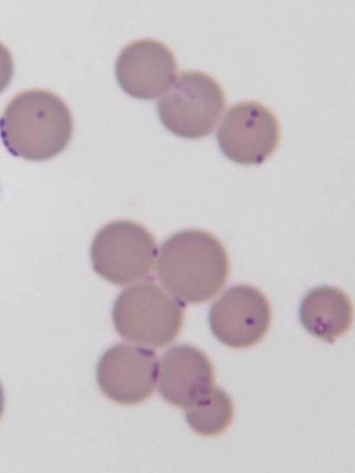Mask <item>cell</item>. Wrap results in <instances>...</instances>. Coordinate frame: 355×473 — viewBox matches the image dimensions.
I'll return each mask as SVG.
<instances>
[{
  "label": "cell",
  "mask_w": 355,
  "mask_h": 473,
  "mask_svg": "<svg viewBox=\"0 0 355 473\" xmlns=\"http://www.w3.org/2000/svg\"><path fill=\"white\" fill-rule=\"evenodd\" d=\"M161 283L182 302L199 304L212 298L230 275L223 243L201 230L178 232L162 243L157 263Z\"/></svg>",
  "instance_id": "1"
},
{
  "label": "cell",
  "mask_w": 355,
  "mask_h": 473,
  "mask_svg": "<svg viewBox=\"0 0 355 473\" xmlns=\"http://www.w3.org/2000/svg\"><path fill=\"white\" fill-rule=\"evenodd\" d=\"M71 111L55 94L24 91L8 103L0 117V137L12 155L44 161L60 154L73 133Z\"/></svg>",
  "instance_id": "2"
},
{
  "label": "cell",
  "mask_w": 355,
  "mask_h": 473,
  "mask_svg": "<svg viewBox=\"0 0 355 473\" xmlns=\"http://www.w3.org/2000/svg\"><path fill=\"white\" fill-rule=\"evenodd\" d=\"M184 318L178 300L153 282L123 290L112 309V320L124 339L151 347L171 343L179 334Z\"/></svg>",
  "instance_id": "3"
},
{
  "label": "cell",
  "mask_w": 355,
  "mask_h": 473,
  "mask_svg": "<svg viewBox=\"0 0 355 473\" xmlns=\"http://www.w3.org/2000/svg\"><path fill=\"white\" fill-rule=\"evenodd\" d=\"M169 89L157 102V114L163 126L184 139H196L209 135L226 103L218 82L206 73L186 71Z\"/></svg>",
  "instance_id": "4"
},
{
  "label": "cell",
  "mask_w": 355,
  "mask_h": 473,
  "mask_svg": "<svg viewBox=\"0 0 355 473\" xmlns=\"http://www.w3.org/2000/svg\"><path fill=\"white\" fill-rule=\"evenodd\" d=\"M157 253L152 234L143 225L128 220L114 221L101 227L90 248L94 271L118 285L147 276Z\"/></svg>",
  "instance_id": "5"
},
{
  "label": "cell",
  "mask_w": 355,
  "mask_h": 473,
  "mask_svg": "<svg viewBox=\"0 0 355 473\" xmlns=\"http://www.w3.org/2000/svg\"><path fill=\"white\" fill-rule=\"evenodd\" d=\"M216 138L221 152L231 161L260 164L277 148L280 127L268 108L256 101H244L227 112Z\"/></svg>",
  "instance_id": "6"
},
{
  "label": "cell",
  "mask_w": 355,
  "mask_h": 473,
  "mask_svg": "<svg viewBox=\"0 0 355 473\" xmlns=\"http://www.w3.org/2000/svg\"><path fill=\"white\" fill-rule=\"evenodd\" d=\"M271 322L270 303L262 291L248 284L234 285L211 305L209 324L215 337L235 349L255 345Z\"/></svg>",
  "instance_id": "7"
},
{
  "label": "cell",
  "mask_w": 355,
  "mask_h": 473,
  "mask_svg": "<svg viewBox=\"0 0 355 473\" xmlns=\"http://www.w3.org/2000/svg\"><path fill=\"white\" fill-rule=\"evenodd\" d=\"M158 361L152 350L127 343L107 349L97 365L96 379L102 393L120 404L146 400L156 384Z\"/></svg>",
  "instance_id": "8"
},
{
  "label": "cell",
  "mask_w": 355,
  "mask_h": 473,
  "mask_svg": "<svg viewBox=\"0 0 355 473\" xmlns=\"http://www.w3.org/2000/svg\"><path fill=\"white\" fill-rule=\"evenodd\" d=\"M177 71L175 57L163 42L150 38L127 44L115 64L117 82L127 94L151 100L171 88Z\"/></svg>",
  "instance_id": "9"
},
{
  "label": "cell",
  "mask_w": 355,
  "mask_h": 473,
  "mask_svg": "<svg viewBox=\"0 0 355 473\" xmlns=\"http://www.w3.org/2000/svg\"><path fill=\"white\" fill-rule=\"evenodd\" d=\"M214 370L207 356L185 344L168 349L159 362L158 390L168 403L186 409L212 386Z\"/></svg>",
  "instance_id": "10"
},
{
  "label": "cell",
  "mask_w": 355,
  "mask_h": 473,
  "mask_svg": "<svg viewBox=\"0 0 355 473\" xmlns=\"http://www.w3.org/2000/svg\"><path fill=\"white\" fill-rule=\"evenodd\" d=\"M353 308L347 294L331 286L309 291L302 299L299 318L313 336L329 343L345 334L352 322Z\"/></svg>",
  "instance_id": "11"
},
{
  "label": "cell",
  "mask_w": 355,
  "mask_h": 473,
  "mask_svg": "<svg viewBox=\"0 0 355 473\" xmlns=\"http://www.w3.org/2000/svg\"><path fill=\"white\" fill-rule=\"evenodd\" d=\"M189 427L196 433L211 437L220 434L230 425L233 404L229 395L212 386L194 404L184 409Z\"/></svg>",
  "instance_id": "12"
},
{
  "label": "cell",
  "mask_w": 355,
  "mask_h": 473,
  "mask_svg": "<svg viewBox=\"0 0 355 473\" xmlns=\"http://www.w3.org/2000/svg\"><path fill=\"white\" fill-rule=\"evenodd\" d=\"M14 72V63L10 51L0 42V93L10 83Z\"/></svg>",
  "instance_id": "13"
},
{
  "label": "cell",
  "mask_w": 355,
  "mask_h": 473,
  "mask_svg": "<svg viewBox=\"0 0 355 473\" xmlns=\"http://www.w3.org/2000/svg\"><path fill=\"white\" fill-rule=\"evenodd\" d=\"M4 404H5L4 393L2 385L0 383V418L4 410Z\"/></svg>",
  "instance_id": "14"
}]
</instances>
